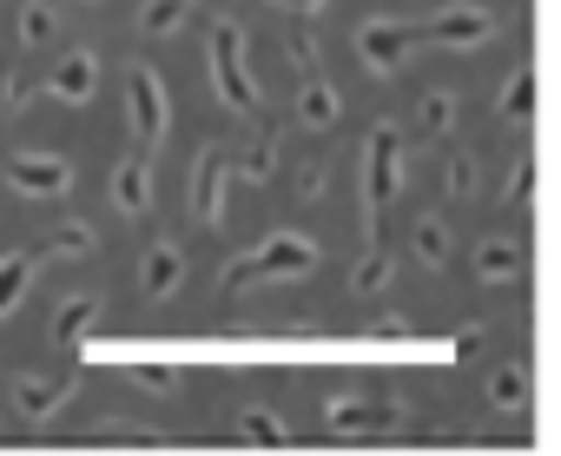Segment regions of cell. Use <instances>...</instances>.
<instances>
[{
  "label": "cell",
  "instance_id": "obj_9",
  "mask_svg": "<svg viewBox=\"0 0 561 456\" xmlns=\"http://www.w3.org/2000/svg\"><path fill=\"white\" fill-rule=\"evenodd\" d=\"M179 278H185V252L159 239V246L146 252V265H139V292H146V298H172Z\"/></svg>",
  "mask_w": 561,
  "mask_h": 456
},
{
  "label": "cell",
  "instance_id": "obj_21",
  "mask_svg": "<svg viewBox=\"0 0 561 456\" xmlns=\"http://www.w3.org/2000/svg\"><path fill=\"white\" fill-rule=\"evenodd\" d=\"M238 436H257V443H285V436H291V423H277L271 410H244V417H238Z\"/></svg>",
  "mask_w": 561,
  "mask_h": 456
},
{
  "label": "cell",
  "instance_id": "obj_15",
  "mask_svg": "<svg viewBox=\"0 0 561 456\" xmlns=\"http://www.w3.org/2000/svg\"><path fill=\"white\" fill-rule=\"evenodd\" d=\"M14 34H21V47H27V54H41V47H54L60 21H54V8H47V0H27V8H21V21H14Z\"/></svg>",
  "mask_w": 561,
  "mask_h": 456
},
{
  "label": "cell",
  "instance_id": "obj_7",
  "mask_svg": "<svg viewBox=\"0 0 561 456\" xmlns=\"http://www.w3.org/2000/svg\"><path fill=\"white\" fill-rule=\"evenodd\" d=\"M489 34H495V14L489 8H443L436 21H430V41H443V47H489Z\"/></svg>",
  "mask_w": 561,
  "mask_h": 456
},
{
  "label": "cell",
  "instance_id": "obj_23",
  "mask_svg": "<svg viewBox=\"0 0 561 456\" xmlns=\"http://www.w3.org/2000/svg\"><path fill=\"white\" fill-rule=\"evenodd\" d=\"M416 259H423V265H443V259H449V239H443V225H436V218L416 225Z\"/></svg>",
  "mask_w": 561,
  "mask_h": 456
},
{
  "label": "cell",
  "instance_id": "obj_24",
  "mask_svg": "<svg viewBox=\"0 0 561 456\" xmlns=\"http://www.w3.org/2000/svg\"><path fill=\"white\" fill-rule=\"evenodd\" d=\"M502 113H508V119H528V113H535V80H528V73H515V87L502 93Z\"/></svg>",
  "mask_w": 561,
  "mask_h": 456
},
{
  "label": "cell",
  "instance_id": "obj_2",
  "mask_svg": "<svg viewBox=\"0 0 561 456\" xmlns=\"http://www.w3.org/2000/svg\"><path fill=\"white\" fill-rule=\"evenodd\" d=\"M397 179H403L397 126H377V133H370V152H364V232H370V246L383 239V212H390V198H397Z\"/></svg>",
  "mask_w": 561,
  "mask_h": 456
},
{
  "label": "cell",
  "instance_id": "obj_10",
  "mask_svg": "<svg viewBox=\"0 0 561 456\" xmlns=\"http://www.w3.org/2000/svg\"><path fill=\"white\" fill-rule=\"evenodd\" d=\"M337 113H344V106H337V87H331V80H305V87H298V126L331 133Z\"/></svg>",
  "mask_w": 561,
  "mask_h": 456
},
{
  "label": "cell",
  "instance_id": "obj_26",
  "mask_svg": "<svg viewBox=\"0 0 561 456\" xmlns=\"http://www.w3.org/2000/svg\"><path fill=\"white\" fill-rule=\"evenodd\" d=\"M54 252H60V259H73V252L87 259V252H93V225H60V232H54Z\"/></svg>",
  "mask_w": 561,
  "mask_h": 456
},
{
  "label": "cell",
  "instance_id": "obj_4",
  "mask_svg": "<svg viewBox=\"0 0 561 456\" xmlns=\"http://www.w3.org/2000/svg\"><path fill=\"white\" fill-rule=\"evenodd\" d=\"M126 119H133V133H139L146 146L165 139V126H172V100H165V80H159L152 67H133V73H126Z\"/></svg>",
  "mask_w": 561,
  "mask_h": 456
},
{
  "label": "cell",
  "instance_id": "obj_28",
  "mask_svg": "<svg viewBox=\"0 0 561 456\" xmlns=\"http://www.w3.org/2000/svg\"><path fill=\"white\" fill-rule=\"evenodd\" d=\"M528 179H535V159H515V179H508V198H528Z\"/></svg>",
  "mask_w": 561,
  "mask_h": 456
},
{
  "label": "cell",
  "instance_id": "obj_12",
  "mask_svg": "<svg viewBox=\"0 0 561 456\" xmlns=\"http://www.w3.org/2000/svg\"><path fill=\"white\" fill-rule=\"evenodd\" d=\"M225 218V152H205L198 159V225H218Z\"/></svg>",
  "mask_w": 561,
  "mask_h": 456
},
{
  "label": "cell",
  "instance_id": "obj_13",
  "mask_svg": "<svg viewBox=\"0 0 561 456\" xmlns=\"http://www.w3.org/2000/svg\"><path fill=\"white\" fill-rule=\"evenodd\" d=\"M331 423H337V430H390L397 410H390V403H370V397H337V403H331Z\"/></svg>",
  "mask_w": 561,
  "mask_h": 456
},
{
  "label": "cell",
  "instance_id": "obj_25",
  "mask_svg": "<svg viewBox=\"0 0 561 456\" xmlns=\"http://www.w3.org/2000/svg\"><path fill=\"white\" fill-rule=\"evenodd\" d=\"M271 159H277V146H271V139H257L244 159H231V172H238V179H264V172H271Z\"/></svg>",
  "mask_w": 561,
  "mask_h": 456
},
{
  "label": "cell",
  "instance_id": "obj_19",
  "mask_svg": "<svg viewBox=\"0 0 561 456\" xmlns=\"http://www.w3.org/2000/svg\"><path fill=\"white\" fill-rule=\"evenodd\" d=\"M185 14H192V0H146V8H139V27H146V34H172Z\"/></svg>",
  "mask_w": 561,
  "mask_h": 456
},
{
  "label": "cell",
  "instance_id": "obj_27",
  "mask_svg": "<svg viewBox=\"0 0 561 456\" xmlns=\"http://www.w3.org/2000/svg\"><path fill=\"white\" fill-rule=\"evenodd\" d=\"M489 390H495V403H522V390H528V384H522V371H495V384H489Z\"/></svg>",
  "mask_w": 561,
  "mask_h": 456
},
{
  "label": "cell",
  "instance_id": "obj_8",
  "mask_svg": "<svg viewBox=\"0 0 561 456\" xmlns=\"http://www.w3.org/2000/svg\"><path fill=\"white\" fill-rule=\"evenodd\" d=\"M93 87H100V60H93L87 47H80V54H67V60L47 73V93H54V100H67V106H87V100H93Z\"/></svg>",
  "mask_w": 561,
  "mask_h": 456
},
{
  "label": "cell",
  "instance_id": "obj_22",
  "mask_svg": "<svg viewBox=\"0 0 561 456\" xmlns=\"http://www.w3.org/2000/svg\"><path fill=\"white\" fill-rule=\"evenodd\" d=\"M383 278H390V259H383V246H370V259H364V265L351 272V285H357V292L370 298V292H383Z\"/></svg>",
  "mask_w": 561,
  "mask_h": 456
},
{
  "label": "cell",
  "instance_id": "obj_3",
  "mask_svg": "<svg viewBox=\"0 0 561 456\" xmlns=\"http://www.w3.org/2000/svg\"><path fill=\"white\" fill-rule=\"evenodd\" d=\"M205 54H211L218 100H225L231 113H257V87H251V73H244V47H238V27H231V21H211V41H205Z\"/></svg>",
  "mask_w": 561,
  "mask_h": 456
},
{
  "label": "cell",
  "instance_id": "obj_29",
  "mask_svg": "<svg viewBox=\"0 0 561 456\" xmlns=\"http://www.w3.org/2000/svg\"><path fill=\"white\" fill-rule=\"evenodd\" d=\"M277 8H291V14H318L324 0H277Z\"/></svg>",
  "mask_w": 561,
  "mask_h": 456
},
{
  "label": "cell",
  "instance_id": "obj_16",
  "mask_svg": "<svg viewBox=\"0 0 561 456\" xmlns=\"http://www.w3.org/2000/svg\"><path fill=\"white\" fill-rule=\"evenodd\" d=\"M113 205L119 212H146L152 205V172L146 166H119L113 172Z\"/></svg>",
  "mask_w": 561,
  "mask_h": 456
},
{
  "label": "cell",
  "instance_id": "obj_1",
  "mask_svg": "<svg viewBox=\"0 0 561 456\" xmlns=\"http://www.w3.org/2000/svg\"><path fill=\"white\" fill-rule=\"evenodd\" d=\"M318 265V246L305 232H271L251 259H238L225 272V292H244V285H271V278H305Z\"/></svg>",
  "mask_w": 561,
  "mask_h": 456
},
{
  "label": "cell",
  "instance_id": "obj_5",
  "mask_svg": "<svg viewBox=\"0 0 561 456\" xmlns=\"http://www.w3.org/2000/svg\"><path fill=\"white\" fill-rule=\"evenodd\" d=\"M8 185H14L21 198H60V192L73 185V166H67L60 152H14V159H8Z\"/></svg>",
  "mask_w": 561,
  "mask_h": 456
},
{
  "label": "cell",
  "instance_id": "obj_18",
  "mask_svg": "<svg viewBox=\"0 0 561 456\" xmlns=\"http://www.w3.org/2000/svg\"><path fill=\"white\" fill-rule=\"evenodd\" d=\"M476 272H482L489 285H495V278H515V272H522V252H515L508 239H482V246H476Z\"/></svg>",
  "mask_w": 561,
  "mask_h": 456
},
{
  "label": "cell",
  "instance_id": "obj_20",
  "mask_svg": "<svg viewBox=\"0 0 561 456\" xmlns=\"http://www.w3.org/2000/svg\"><path fill=\"white\" fill-rule=\"evenodd\" d=\"M449 119H456V93H423V106H416V126L423 133H449Z\"/></svg>",
  "mask_w": 561,
  "mask_h": 456
},
{
  "label": "cell",
  "instance_id": "obj_11",
  "mask_svg": "<svg viewBox=\"0 0 561 456\" xmlns=\"http://www.w3.org/2000/svg\"><path fill=\"white\" fill-rule=\"evenodd\" d=\"M34 272H41V259H34V252H8V259H0V318H14V305L27 298Z\"/></svg>",
  "mask_w": 561,
  "mask_h": 456
},
{
  "label": "cell",
  "instance_id": "obj_14",
  "mask_svg": "<svg viewBox=\"0 0 561 456\" xmlns=\"http://www.w3.org/2000/svg\"><path fill=\"white\" fill-rule=\"evenodd\" d=\"M93 318H100V298H93V292L67 298V305L54 311V344H80V338L93 331Z\"/></svg>",
  "mask_w": 561,
  "mask_h": 456
},
{
  "label": "cell",
  "instance_id": "obj_17",
  "mask_svg": "<svg viewBox=\"0 0 561 456\" xmlns=\"http://www.w3.org/2000/svg\"><path fill=\"white\" fill-rule=\"evenodd\" d=\"M60 397H67V384H47V377H21V390H14V403H21V417H54L60 410Z\"/></svg>",
  "mask_w": 561,
  "mask_h": 456
},
{
  "label": "cell",
  "instance_id": "obj_6",
  "mask_svg": "<svg viewBox=\"0 0 561 456\" xmlns=\"http://www.w3.org/2000/svg\"><path fill=\"white\" fill-rule=\"evenodd\" d=\"M357 54H364V67H370V73H383V80H390V73L416 54V34H410V27H397V21H364Z\"/></svg>",
  "mask_w": 561,
  "mask_h": 456
}]
</instances>
